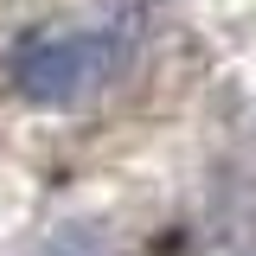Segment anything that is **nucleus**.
<instances>
[{
  "label": "nucleus",
  "instance_id": "1",
  "mask_svg": "<svg viewBox=\"0 0 256 256\" xmlns=\"http://www.w3.org/2000/svg\"><path fill=\"white\" fill-rule=\"evenodd\" d=\"M116 64H122V45L109 32H58V38H32L13 58V84L45 109H77L116 77Z\"/></svg>",
  "mask_w": 256,
  "mask_h": 256
}]
</instances>
